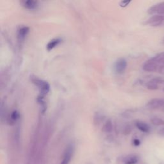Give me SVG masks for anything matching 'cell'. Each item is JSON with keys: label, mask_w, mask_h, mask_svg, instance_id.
Segmentation results:
<instances>
[{"label": "cell", "mask_w": 164, "mask_h": 164, "mask_svg": "<svg viewBox=\"0 0 164 164\" xmlns=\"http://www.w3.org/2000/svg\"><path fill=\"white\" fill-rule=\"evenodd\" d=\"M142 68L147 72H162L164 70V66L160 64L153 58H151L144 64Z\"/></svg>", "instance_id": "obj_1"}, {"label": "cell", "mask_w": 164, "mask_h": 164, "mask_svg": "<svg viewBox=\"0 0 164 164\" xmlns=\"http://www.w3.org/2000/svg\"><path fill=\"white\" fill-rule=\"evenodd\" d=\"M32 81L33 83L38 87L40 94L41 96H43L45 94H48V92L50 89V86L47 81L39 79L36 77L32 78Z\"/></svg>", "instance_id": "obj_2"}, {"label": "cell", "mask_w": 164, "mask_h": 164, "mask_svg": "<svg viewBox=\"0 0 164 164\" xmlns=\"http://www.w3.org/2000/svg\"><path fill=\"white\" fill-rule=\"evenodd\" d=\"M74 151H75L74 145L72 144H69L66 147L63 153L62 158L60 164H69L72 158H73Z\"/></svg>", "instance_id": "obj_3"}, {"label": "cell", "mask_w": 164, "mask_h": 164, "mask_svg": "<svg viewBox=\"0 0 164 164\" xmlns=\"http://www.w3.org/2000/svg\"><path fill=\"white\" fill-rule=\"evenodd\" d=\"M163 24H164V15H153L144 23V25L153 27L160 26Z\"/></svg>", "instance_id": "obj_4"}, {"label": "cell", "mask_w": 164, "mask_h": 164, "mask_svg": "<svg viewBox=\"0 0 164 164\" xmlns=\"http://www.w3.org/2000/svg\"><path fill=\"white\" fill-rule=\"evenodd\" d=\"M148 108L150 110H160L164 108V99L154 98L149 100L146 104Z\"/></svg>", "instance_id": "obj_5"}, {"label": "cell", "mask_w": 164, "mask_h": 164, "mask_svg": "<svg viewBox=\"0 0 164 164\" xmlns=\"http://www.w3.org/2000/svg\"><path fill=\"white\" fill-rule=\"evenodd\" d=\"M148 13L150 15H164V2L151 7L148 10Z\"/></svg>", "instance_id": "obj_6"}, {"label": "cell", "mask_w": 164, "mask_h": 164, "mask_svg": "<svg viewBox=\"0 0 164 164\" xmlns=\"http://www.w3.org/2000/svg\"><path fill=\"white\" fill-rule=\"evenodd\" d=\"M127 68V62L124 58L118 59L114 64V71L118 74L124 73Z\"/></svg>", "instance_id": "obj_7"}, {"label": "cell", "mask_w": 164, "mask_h": 164, "mask_svg": "<svg viewBox=\"0 0 164 164\" xmlns=\"http://www.w3.org/2000/svg\"><path fill=\"white\" fill-rule=\"evenodd\" d=\"M135 126L140 131L143 133H149L151 130L150 126L147 124V123L143 121H137L135 122Z\"/></svg>", "instance_id": "obj_8"}, {"label": "cell", "mask_w": 164, "mask_h": 164, "mask_svg": "<svg viewBox=\"0 0 164 164\" xmlns=\"http://www.w3.org/2000/svg\"><path fill=\"white\" fill-rule=\"evenodd\" d=\"M139 158L135 155H129L125 157L122 160L124 164H137L139 162Z\"/></svg>", "instance_id": "obj_9"}, {"label": "cell", "mask_w": 164, "mask_h": 164, "mask_svg": "<svg viewBox=\"0 0 164 164\" xmlns=\"http://www.w3.org/2000/svg\"><path fill=\"white\" fill-rule=\"evenodd\" d=\"M23 6L28 10L35 9L37 7V2L33 1V0H28L23 2Z\"/></svg>", "instance_id": "obj_10"}, {"label": "cell", "mask_w": 164, "mask_h": 164, "mask_svg": "<svg viewBox=\"0 0 164 164\" xmlns=\"http://www.w3.org/2000/svg\"><path fill=\"white\" fill-rule=\"evenodd\" d=\"M60 41H61V40L60 39H54L53 40H50L46 46L47 50L48 51L52 50L53 48H55L60 43Z\"/></svg>", "instance_id": "obj_11"}, {"label": "cell", "mask_w": 164, "mask_h": 164, "mask_svg": "<svg viewBox=\"0 0 164 164\" xmlns=\"http://www.w3.org/2000/svg\"><path fill=\"white\" fill-rule=\"evenodd\" d=\"M151 122L152 125L156 126H164V120L158 117H153L151 119Z\"/></svg>", "instance_id": "obj_12"}, {"label": "cell", "mask_w": 164, "mask_h": 164, "mask_svg": "<svg viewBox=\"0 0 164 164\" xmlns=\"http://www.w3.org/2000/svg\"><path fill=\"white\" fill-rule=\"evenodd\" d=\"M29 32V28L27 26H23L22 28H20L18 32V37L20 40L23 39L28 33Z\"/></svg>", "instance_id": "obj_13"}, {"label": "cell", "mask_w": 164, "mask_h": 164, "mask_svg": "<svg viewBox=\"0 0 164 164\" xmlns=\"http://www.w3.org/2000/svg\"><path fill=\"white\" fill-rule=\"evenodd\" d=\"M146 86V88L150 90H157L159 89V85L157 84L155 82H154L152 80L147 82Z\"/></svg>", "instance_id": "obj_14"}, {"label": "cell", "mask_w": 164, "mask_h": 164, "mask_svg": "<svg viewBox=\"0 0 164 164\" xmlns=\"http://www.w3.org/2000/svg\"><path fill=\"white\" fill-rule=\"evenodd\" d=\"M113 128L112 126V123L110 120H108L105 124L103 126V128H102V131L105 133H110L112 131Z\"/></svg>", "instance_id": "obj_15"}, {"label": "cell", "mask_w": 164, "mask_h": 164, "mask_svg": "<svg viewBox=\"0 0 164 164\" xmlns=\"http://www.w3.org/2000/svg\"><path fill=\"white\" fill-rule=\"evenodd\" d=\"M19 118V112L17 110H14L12 113L11 116H10V119H11V121L15 122Z\"/></svg>", "instance_id": "obj_16"}, {"label": "cell", "mask_w": 164, "mask_h": 164, "mask_svg": "<svg viewBox=\"0 0 164 164\" xmlns=\"http://www.w3.org/2000/svg\"><path fill=\"white\" fill-rule=\"evenodd\" d=\"M154 82H155L157 84L159 85H164V79L160 78V77H157V78H154L151 79Z\"/></svg>", "instance_id": "obj_17"}, {"label": "cell", "mask_w": 164, "mask_h": 164, "mask_svg": "<svg viewBox=\"0 0 164 164\" xmlns=\"http://www.w3.org/2000/svg\"><path fill=\"white\" fill-rule=\"evenodd\" d=\"M130 1H122L120 3V6L121 7H126L130 3Z\"/></svg>", "instance_id": "obj_18"}, {"label": "cell", "mask_w": 164, "mask_h": 164, "mask_svg": "<svg viewBox=\"0 0 164 164\" xmlns=\"http://www.w3.org/2000/svg\"><path fill=\"white\" fill-rule=\"evenodd\" d=\"M133 145H134V146H140V141L139 139H135L133 140Z\"/></svg>", "instance_id": "obj_19"}, {"label": "cell", "mask_w": 164, "mask_h": 164, "mask_svg": "<svg viewBox=\"0 0 164 164\" xmlns=\"http://www.w3.org/2000/svg\"><path fill=\"white\" fill-rule=\"evenodd\" d=\"M158 135L161 137H164V127L162 128L159 131H158Z\"/></svg>", "instance_id": "obj_20"}, {"label": "cell", "mask_w": 164, "mask_h": 164, "mask_svg": "<svg viewBox=\"0 0 164 164\" xmlns=\"http://www.w3.org/2000/svg\"><path fill=\"white\" fill-rule=\"evenodd\" d=\"M162 43L164 44V38L163 39V40H162Z\"/></svg>", "instance_id": "obj_21"}, {"label": "cell", "mask_w": 164, "mask_h": 164, "mask_svg": "<svg viewBox=\"0 0 164 164\" xmlns=\"http://www.w3.org/2000/svg\"><path fill=\"white\" fill-rule=\"evenodd\" d=\"M163 91H164V87H163Z\"/></svg>", "instance_id": "obj_22"}]
</instances>
